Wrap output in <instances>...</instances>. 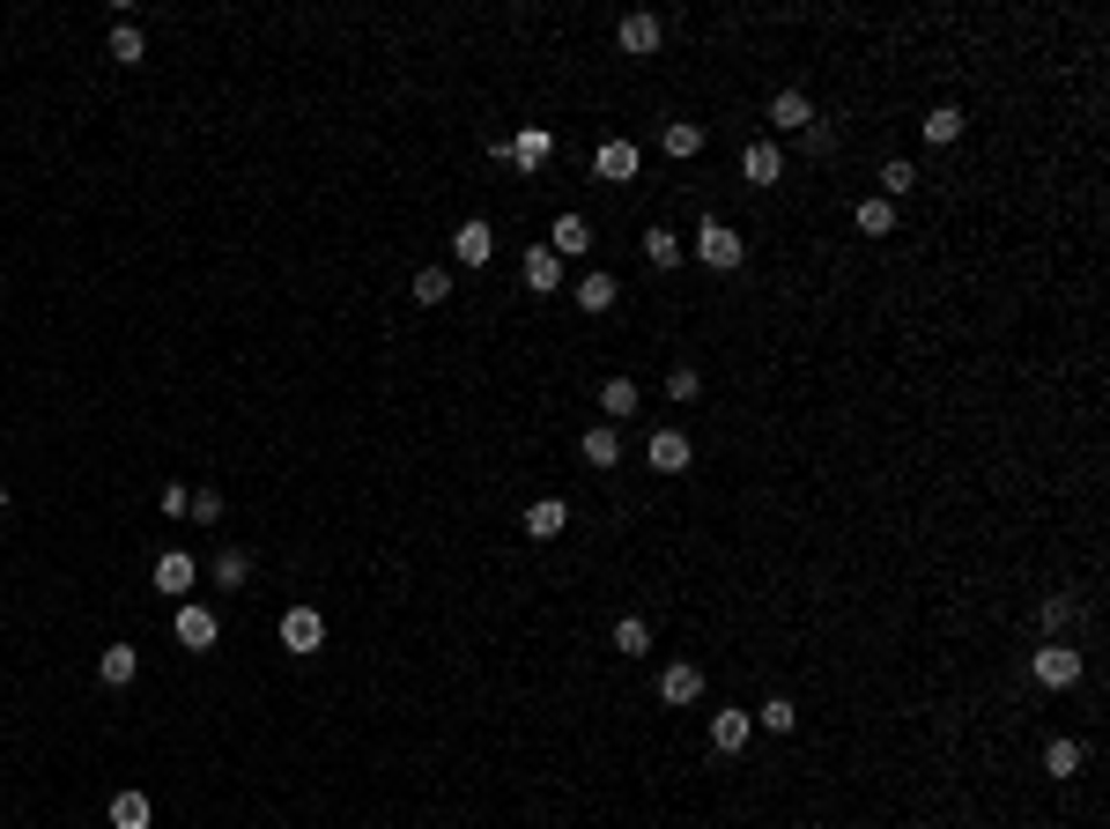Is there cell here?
<instances>
[{
	"label": "cell",
	"mask_w": 1110,
	"mask_h": 829,
	"mask_svg": "<svg viewBox=\"0 0 1110 829\" xmlns=\"http://www.w3.org/2000/svg\"><path fill=\"white\" fill-rule=\"evenodd\" d=\"M1029 674H1036V681H1044V689H1073V681H1081V652H1073V645H1059V637H1051V645H1044V652H1036V660H1029Z\"/></svg>",
	"instance_id": "obj_2"
},
{
	"label": "cell",
	"mask_w": 1110,
	"mask_h": 829,
	"mask_svg": "<svg viewBox=\"0 0 1110 829\" xmlns=\"http://www.w3.org/2000/svg\"><path fill=\"white\" fill-rule=\"evenodd\" d=\"M659 697H666L674 711H681V704H697V697H703V674H697L689 660H674L666 674H659Z\"/></svg>",
	"instance_id": "obj_8"
},
{
	"label": "cell",
	"mask_w": 1110,
	"mask_h": 829,
	"mask_svg": "<svg viewBox=\"0 0 1110 829\" xmlns=\"http://www.w3.org/2000/svg\"><path fill=\"white\" fill-rule=\"evenodd\" d=\"M0 511H8V482H0Z\"/></svg>",
	"instance_id": "obj_39"
},
{
	"label": "cell",
	"mask_w": 1110,
	"mask_h": 829,
	"mask_svg": "<svg viewBox=\"0 0 1110 829\" xmlns=\"http://www.w3.org/2000/svg\"><path fill=\"white\" fill-rule=\"evenodd\" d=\"M748 734H755V718H748V711H711V748H718V755H740V748H748Z\"/></svg>",
	"instance_id": "obj_6"
},
{
	"label": "cell",
	"mask_w": 1110,
	"mask_h": 829,
	"mask_svg": "<svg viewBox=\"0 0 1110 829\" xmlns=\"http://www.w3.org/2000/svg\"><path fill=\"white\" fill-rule=\"evenodd\" d=\"M740 252H748V245H740V230H726V222L703 215V230H697V259H703V267H711V275H733Z\"/></svg>",
	"instance_id": "obj_1"
},
{
	"label": "cell",
	"mask_w": 1110,
	"mask_h": 829,
	"mask_svg": "<svg viewBox=\"0 0 1110 829\" xmlns=\"http://www.w3.org/2000/svg\"><path fill=\"white\" fill-rule=\"evenodd\" d=\"M1036 622H1044V629H1067V622H1073V600H1067V592H1051V600L1036 608Z\"/></svg>",
	"instance_id": "obj_34"
},
{
	"label": "cell",
	"mask_w": 1110,
	"mask_h": 829,
	"mask_svg": "<svg viewBox=\"0 0 1110 829\" xmlns=\"http://www.w3.org/2000/svg\"><path fill=\"white\" fill-rule=\"evenodd\" d=\"M245 578H252V556H245V548H222V556H215V585H230V592H238Z\"/></svg>",
	"instance_id": "obj_28"
},
{
	"label": "cell",
	"mask_w": 1110,
	"mask_h": 829,
	"mask_svg": "<svg viewBox=\"0 0 1110 829\" xmlns=\"http://www.w3.org/2000/svg\"><path fill=\"white\" fill-rule=\"evenodd\" d=\"M615 652H622V660H645V652H652V622H645V615H622L615 622Z\"/></svg>",
	"instance_id": "obj_21"
},
{
	"label": "cell",
	"mask_w": 1110,
	"mask_h": 829,
	"mask_svg": "<svg viewBox=\"0 0 1110 829\" xmlns=\"http://www.w3.org/2000/svg\"><path fill=\"white\" fill-rule=\"evenodd\" d=\"M615 275H600V267H592V275H585V282H577V311H615Z\"/></svg>",
	"instance_id": "obj_20"
},
{
	"label": "cell",
	"mask_w": 1110,
	"mask_h": 829,
	"mask_svg": "<svg viewBox=\"0 0 1110 829\" xmlns=\"http://www.w3.org/2000/svg\"><path fill=\"white\" fill-rule=\"evenodd\" d=\"M519 275H526V290H556V282H563V259H556L548 245H526V267H519Z\"/></svg>",
	"instance_id": "obj_17"
},
{
	"label": "cell",
	"mask_w": 1110,
	"mask_h": 829,
	"mask_svg": "<svg viewBox=\"0 0 1110 829\" xmlns=\"http://www.w3.org/2000/svg\"><path fill=\"white\" fill-rule=\"evenodd\" d=\"M489 252H496V230L482 222V215L452 230V259H459V267H489Z\"/></svg>",
	"instance_id": "obj_4"
},
{
	"label": "cell",
	"mask_w": 1110,
	"mask_h": 829,
	"mask_svg": "<svg viewBox=\"0 0 1110 829\" xmlns=\"http://www.w3.org/2000/svg\"><path fill=\"white\" fill-rule=\"evenodd\" d=\"M645 259H652V267H681V238L652 222V230H645Z\"/></svg>",
	"instance_id": "obj_27"
},
{
	"label": "cell",
	"mask_w": 1110,
	"mask_h": 829,
	"mask_svg": "<svg viewBox=\"0 0 1110 829\" xmlns=\"http://www.w3.org/2000/svg\"><path fill=\"white\" fill-rule=\"evenodd\" d=\"M881 186H889L881 201H896V193H910V186H918V170H910V164H889V170H881Z\"/></svg>",
	"instance_id": "obj_36"
},
{
	"label": "cell",
	"mask_w": 1110,
	"mask_h": 829,
	"mask_svg": "<svg viewBox=\"0 0 1110 829\" xmlns=\"http://www.w3.org/2000/svg\"><path fill=\"white\" fill-rule=\"evenodd\" d=\"M637 400H645V393H637L629 378H608V385H600V414H608V422H622V414H637Z\"/></svg>",
	"instance_id": "obj_23"
},
{
	"label": "cell",
	"mask_w": 1110,
	"mask_h": 829,
	"mask_svg": "<svg viewBox=\"0 0 1110 829\" xmlns=\"http://www.w3.org/2000/svg\"><path fill=\"white\" fill-rule=\"evenodd\" d=\"M615 38H622V52H629V60H645V52H659V38H666V23L637 8V15H622V30H615Z\"/></svg>",
	"instance_id": "obj_5"
},
{
	"label": "cell",
	"mask_w": 1110,
	"mask_h": 829,
	"mask_svg": "<svg viewBox=\"0 0 1110 829\" xmlns=\"http://www.w3.org/2000/svg\"><path fill=\"white\" fill-rule=\"evenodd\" d=\"M319 645H327V615H319V608H289L282 615V652L304 660V652H319Z\"/></svg>",
	"instance_id": "obj_3"
},
{
	"label": "cell",
	"mask_w": 1110,
	"mask_h": 829,
	"mask_svg": "<svg viewBox=\"0 0 1110 829\" xmlns=\"http://www.w3.org/2000/svg\"><path fill=\"white\" fill-rule=\"evenodd\" d=\"M548 156H556V133H548V126H526V133L511 141V164L519 170H540Z\"/></svg>",
	"instance_id": "obj_12"
},
{
	"label": "cell",
	"mask_w": 1110,
	"mask_h": 829,
	"mask_svg": "<svg viewBox=\"0 0 1110 829\" xmlns=\"http://www.w3.org/2000/svg\"><path fill=\"white\" fill-rule=\"evenodd\" d=\"M1044 770H1051V778L1067 786L1073 770H1081V741H1051V748H1044Z\"/></svg>",
	"instance_id": "obj_29"
},
{
	"label": "cell",
	"mask_w": 1110,
	"mask_h": 829,
	"mask_svg": "<svg viewBox=\"0 0 1110 829\" xmlns=\"http://www.w3.org/2000/svg\"><path fill=\"white\" fill-rule=\"evenodd\" d=\"M748 718H755V726H770V734H792V726H800V704L770 697V704H763V711H748Z\"/></svg>",
	"instance_id": "obj_31"
},
{
	"label": "cell",
	"mask_w": 1110,
	"mask_h": 829,
	"mask_svg": "<svg viewBox=\"0 0 1110 829\" xmlns=\"http://www.w3.org/2000/svg\"><path fill=\"white\" fill-rule=\"evenodd\" d=\"M149 822H156L149 792H119V800H112V829H149Z\"/></svg>",
	"instance_id": "obj_22"
},
{
	"label": "cell",
	"mask_w": 1110,
	"mask_h": 829,
	"mask_svg": "<svg viewBox=\"0 0 1110 829\" xmlns=\"http://www.w3.org/2000/svg\"><path fill=\"white\" fill-rule=\"evenodd\" d=\"M852 222H859L866 238H896V201H859Z\"/></svg>",
	"instance_id": "obj_24"
},
{
	"label": "cell",
	"mask_w": 1110,
	"mask_h": 829,
	"mask_svg": "<svg viewBox=\"0 0 1110 829\" xmlns=\"http://www.w3.org/2000/svg\"><path fill=\"white\" fill-rule=\"evenodd\" d=\"M800 141H807V156H829V149H837V126H822V119H815L807 133H800Z\"/></svg>",
	"instance_id": "obj_37"
},
{
	"label": "cell",
	"mask_w": 1110,
	"mask_h": 829,
	"mask_svg": "<svg viewBox=\"0 0 1110 829\" xmlns=\"http://www.w3.org/2000/svg\"><path fill=\"white\" fill-rule=\"evenodd\" d=\"M770 126H778V133H807V126H815V104H807L800 89H778V97H770Z\"/></svg>",
	"instance_id": "obj_7"
},
{
	"label": "cell",
	"mask_w": 1110,
	"mask_h": 829,
	"mask_svg": "<svg viewBox=\"0 0 1110 829\" xmlns=\"http://www.w3.org/2000/svg\"><path fill=\"white\" fill-rule=\"evenodd\" d=\"M563 526H571V503H563V497H540L534 511H526V534H534V540H556Z\"/></svg>",
	"instance_id": "obj_14"
},
{
	"label": "cell",
	"mask_w": 1110,
	"mask_h": 829,
	"mask_svg": "<svg viewBox=\"0 0 1110 829\" xmlns=\"http://www.w3.org/2000/svg\"><path fill=\"white\" fill-rule=\"evenodd\" d=\"M445 296H452V275H445V267H414V304H422V311L445 304Z\"/></svg>",
	"instance_id": "obj_25"
},
{
	"label": "cell",
	"mask_w": 1110,
	"mask_h": 829,
	"mask_svg": "<svg viewBox=\"0 0 1110 829\" xmlns=\"http://www.w3.org/2000/svg\"><path fill=\"white\" fill-rule=\"evenodd\" d=\"M697 149H703V126H689V119L666 126V156H697Z\"/></svg>",
	"instance_id": "obj_32"
},
{
	"label": "cell",
	"mask_w": 1110,
	"mask_h": 829,
	"mask_svg": "<svg viewBox=\"0 0 1110 829\" xmlns=\"http://www.w3.org/2000/svg\"><path fill=\"white\" fill-rule=\"evenodd\" d=\"M193 578H201V571H193V556H186V548H170V556H156V592H186Z\"/></svg>",
	"instance_id": "obj_18"
},
{
	"label": "cell",
	"mask_w": 1110,
	"mask_h": 829,
	"mask_svg": "<svg viewBox=\"0 0 1110 829\" xmlns=\"http://www.w3.org/2000/svg\"><path fill=\"white\" fill-rule=\"evenodd\" d=\"M193 519H201V526H215V519H222V497H215V489H201V497H193Z\"/></svg>",
	"instance_id": "obj_38"
},
{
	"label": "cell",
	"mask_w": 1110,
	"mask_h": 829,
	"mask_svg": "<svg viewBox=\"0 0 1110 829\" xmlns=\"http://www.w3.org/2000/svg\"><path fill=\"white\" fill-rule=\"evenodd\" d=\"M955 133H962V112H955V104H933V112H926V141H933V149H947Z\"/></svg>",
	"instance_id": "obj_26"
},
{
	"label": "cell",
	"mask_w": 1110,
	"mask_h": 829,
	"mask_svg": "<svg viewBox=\"0 0 1110 829\" xmlns=\"http://www.w3.org/2000/svg\"><path fill=\"white\" fill-rule=\"evenodd\" d=\"M577 452H585V467H600V474H608V467H615V459H622V437H615V422H600V430H585V445H577Z\"/></svg>",
	"instance_id": "obj_16"
},
{
	"label": "cell",
	"mask_w": 1110,
	"mask_h": 829,
	"mask_svg": "<svg viewBox=\"0 0 1110 829\" xmlns=\"http://www.w3.org/2000/svg\"><path fill=\"white\" fill-rule=\"evenodd\" d=\"M141 52H149L141 30H133V23H112V60H119V67H141Z\"/></svg>",
	"instance_id": "obj_30"
},
{
	"label": "cell",
	"mask_w": 1110,
	"mask_h": 829,
	"mask_svg": "<svg viewBox=\"0 0 1110 829\" xmlns=\"http://www.w3.org/2000/svg\"><path fill=\"white\" fill-rule=\"evenodd\" d=\"M592 170H600L608 186H622V178H637V141H600V156H592Z\"/></svg>",
	"instance_id": "obj_10"
},
{
	"label": "cell",
	"mask_w": 1110,
	"mask_h": 829,
	"mask_svg": "<svg viewBox=\"0 0 1110 829\" xmlns=\"http://www.w3.org/2000/svg\"><path fill=\"white\" fill-rule=\"evenodd\" d=\"M156 503H164V519H186V511H193V489H186V482H164Z\"/></svg>",
	"instance_id": "obj_35"
},
{
	"label": "cell",
	"mask_w": 1110,
	"mask_h": 829,
	"mask_svg": "<svg viewBox=\"0 0 1110 829\" xmlns=\"http://www.w3.org/2000/svg\"><path fill=\"white\" fill-rule=\"evenodd\" d=\"M178 645H186V652H207V645H215V615H207V608H178Z\"/></svg>",
	"instance_id": "obj_19"
},
{
	"label": "cell",
	"mask_w": 1110,
	"mask_h": 829,
	"mask_svg": "<svg viewBox=\"0 0 1110 829\" xmlns=\"http://www.w3.org/2000/svg\"><path fill=\"white\" fill-rule=\"evenodd\" d=\"M740 170H748V186H778V178H784V156L770 149V141H748V156H740Z\"/></svg>",
	"instance_id": "obj_13"
},
{
	"label": "cell",
	"mask_w": 1110,
	"mask_h": 829,
	"mask_svg": "<svg viewBox=\"0 0 1110 829\" xmlns=\"http://www.w3.org/2000/svg\"><path fill=\"white\" fill-rule=\"evenodd\" d=\"M97 674H104L112 689H126V681L141 674V652H133V645H104V652H97Z\"/></svg>",
	"instance_id": "obj_15"
},
{
	"label": "cell",
	"mask_w": 1110,
	"mask_h": 829,
	"mask_svg": "<svg viewBox=\"0 0 1110 829\" xmlns=\"http://www.w3.org/2000/svg\"><path fill=\"white\" fill-rule=\"evenodd\" d=\"M666 393H674V400H697V393H703L697 364H674V371H666Z\"/></svg>",
	"instance_id": "obj_33"
},
{
	"label": "cell",
	"mask_w": 1110,
	"mask_h": 829,
	"mask_svg": "<svg viewBox=\"0 0 1110 829\" xmlns=\"http://www.w3.org/2000/svg\"><path fill=\"white\" fill-rule=\"evenodd\" d=\"M645 459H652L659 474H681V467H689V437H681V430H652Z\"/></svg>",
	"instance_id": "obj_9"
},
{
	"label": "cell",
	"mask_w": 1110,
	"mask_h": 829,
	"mask_svg": "<svg viewBox=\"0 0 1110 829\" xmlns=\"http://www.w3.org/2000/svg\"><path fill=\"white\" fill-rule=\"evenodd\" d=\"M548 252H556V259H577V252H592V230H585V215H556V230H548Z\"/></svg>",
	"instance_id": "obj_11"
}]
</instances>
